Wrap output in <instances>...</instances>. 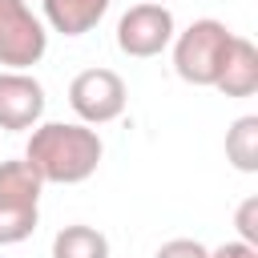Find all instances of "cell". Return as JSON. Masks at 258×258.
Masks as SVG:
<instances>
[{
  "mask_svg": "<svg viewBox=\"0 0 258 258\" xmlns=\"http://www.w3.org/2000/svg\"><path fill=\"white\" fill-rule=\"evenodd\" d=\"M226 161L238 173H258V117L242 113L226 129Z\"/></svg>",
  "mask_w": 258,
  "mask_h": 258,
  "instance_id": "cell-11",
  "label": "cell"
},
{
  "mask_svg": "<svg viewBox=\"0 0 258 258\" xmlns=\"http://www.w3.org/2000/svg\"><path fill=\"white\" fill-rule=\"evenodd\" d=\"M153 258H210V246H202L198 238H169L157 246Z\"/></svg>",
  "mask_w": 258,
  "mask_h": 258,
  "instance_id": "cell-13",
  "label": "cell"
},
{
  "mask_svg": "<svg viewBox=\"0 0 258 258\" xmlns=\"http://www.w3.org/2000/svg\"><path fill=\"white\" fill-rule=\"evenodd\" d=\"M109 8L113 0H40V20L60 36H85L105 20Z\"/></svg>",
  "mask_w": 258,
  "mask_h": 258,
  "instance_id": "cell-8",
  "label": "cell"
},
{
  "mask_svg": "<svg viewBox=\"0 0 258 258\" xmlns=\"http://www.w3.org/2000/svg\"><path fill=\"white\" fill-rule=\"evenodd\" d=\"M52 258H109V238L97 226L73 222L52 234Z\"/></svg>",
  "mask_w": 258,
  "mask_h": 258,
  "instance_id": "cell-10",
  "label": "cell"
},
{
  "mask_svg": "<svg viewBox=\"0 0 258 258\" xmlns=\"http://www.w3.org/2000/svg\"><path fill=\"white\" fill-rule=\"evenodd\" d=\"M234 44V32L214 20V16H202L194 24H185L177 36H173V73L194 85V89H214L222 64H226V52Z\"/></svg>",
  "mask_w": 258,
  "mask_h": 258,
  "instance_id": "cell-2",
  "label": "cell"
},
{
  "mask_svg": "<svg viewBox=\"0 0 258 258\" xmlns=\"http://www.w3.org/2000/svg\"><path fill=\"white\" fill-rule=\"evenodd\" d=\"M214 89L222 97H254L258 93V48H254L250 36L234 32V44L226 52V64H222Z\"/></svg>",
  "mask_w": 258,
  "mask_h": 258,
  "instance_id": "cell-9",
  "label": "cell"
},
{
  "mask_svg": "<svg viewBox=\"0 0 258 258\" xmlns=\"http://www.w3.org/2000/svg\"><path fill=\"white\" fill-rule=\"evenodd\" d=\"M44 105H48L44 85L32 73H12V69L0 73V129L4 133L36 129L44 117Z\"/></svg>",
  "mask_w": 258,
  "mask_h": 258,
  "instance_id": "cell-7",
  "label": "cell"
},
{
  "mask_svg": "<svg viewBox=\"0 0 258 258\" xmlns=\"http://www.w3.org/2000/svg\"><path fill=\"white\" fill-rule=\"evenodd\" d=\"M210 258H258V246H250V242H238V238H230V242L214 246V250H210Z\"/></svg>",
  "mask_w": 258,
  "mask_h": 258,
  "instance_id": "cell-14",
  "label": "cell"
},
{
  "mask_svg": "<svg viewBox=\"0 0 258 258\" xmlns=\"http://www.w3.org/2000/svg\"><path fill=\"white\" fill-rule=\"evenodd\" d=\"M117 48L133 60H149V56H161L173 36H177V20L169 12V4H153V0H141L133 8L121 12L117 20Z\"/></svg>",
  "mask_w": 258,
  "mask_h": 258,
  "instance_id": "cell-5",
  "label": "cell"
},
{
  "mask_svg": "<svg viewBox=\"0 0 258 258\" xmlns=\"http://www.w3.org/2000/svg\"><path fill=\"white\" fill-rule=\"evenodd\" d=\"M153 4H165V0H153Z\"/></svg>",
  "mask_w": 258,
  "mask_h": 258,
  "instance_id": "cell-15",
  "label": "cell"
},
{
  "mask_svg": "<svg viewBox=\"0 0 258 258\" xmlns=\"http://www.w3.org/2000/svg\"><path fill=\"white\" fill-rule=\"evenodd\" d=\"M44 181L24 157L0 161V246H20L40 226Z\"/></svg>",
  "mask_w": 258,
  "mask_h": 258,
  "instance_id": "cell-3",
  "label": "cell"
},
{
  "mask_svg": "<svg viewBox=\"0 0 258 258\" xmlns=\"http://www.w3.org/2000/svg\"><path fill=\"white\" fill-rule=\"evenodd\" d=\"M48 52V28L24 0H0V64L28 73Z\"/></svg>",
  "mask_w": 258,
  "mask_h": 258,
  "instance_id": "cell-4",
  "label": "cell"
},
{
  "mask_svg": "<svg viewBox=\"0 0 258 258\" xmlns=\"http://www.w3.org/2000/svg\"><path fill=\"white\" fill-rule=\"evenodd\" d=\"M105 157V141L93 125L81 121H40L28 129L24 161L36 169L44 185H81L97 173Z\"/></svg>",
  "mask_w": 258,
  "mask_h": 258,
  "instance_id": "cell-1",
  "label": "cell"
},
{
  "mask_svg": "<svg viewBox=\"0 0 258 258\" xmlns=\"http://www.w3.org/2000/svg\"><path fill=\"white\" fill-rule=\"evenodd\" d=\"M129 105V89L121 81V73L113 69H81L69 81V109L77 113L81 125H109L125 113Z\"/></svg>",
  "mask_w": 258,
  "mask_h": 258,
  "instance_id": "cell-6",
  "label": "cell"
},
{
  "mask_svg": "<svg viewBox=\"0 0 258 258\" xmlns=\"http://www.w3.org/2000/svg\"><path fill=\"white\" fill-rule=\"evenodd\" d=\"M234 226H238V242L258 246V198H242V202H238Z\"/></svg>",
  "mask_w": 258,
  "mask_h": 258,
  "instance_id": "cell-12",
  "label": "cell"
}]
</instances>
